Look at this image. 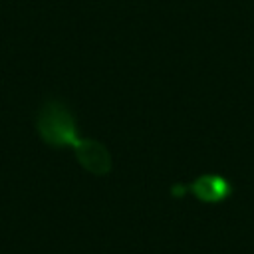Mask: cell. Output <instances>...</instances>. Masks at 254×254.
Listing matches in <instances>:
<instances>
[{"label": "cell", "mask_w": 254, "mask_h": 254, "mask_svg": "<svg viewBox=\"0 0 254 254\" xmlns=\"http://www.w3.org/2000/svg\"><path fill=\"white\" fill-rule=\"evenodd\" d=\"M36 131L50 147H73L79 139L77 123L71 109L58 99H48L36 113Z\"/></svg>", "instance_id": "6da1fadb"}, {"label": "cell", "mask_w": 254, "mask_h": 254, "mask_svg": "<svg viewBox=\"0 0 254 254\" xmlns=\"http://www.w3.org/2000/svg\"><path fill=\"white\" fill-rule=\"evenodd\" d=\"M71 149H73L75 161L81 165L83 171H87L95 177H103V175L111 173V169H113L111 153L107 151V147L103 143H99L95 139L79 137Z\"/></svg>", "instance_id": "7a4b0ae2"}, {"label": "cell", "mask_w": 254, "mask_h": 254, "mask_svg": "<svg viewBox=\"0 0 254 254\" xmlns=\"http://www.w3.org/2000/svg\"><path fill=\"white\" fill-rule=\"evenodd\" d=\"M189 190H190L200 202L216 204V202H222V200H226V198L230 196L232 187H230L228 179H224L222 175L204 173V175H198V177L189 185Z\"/></svg>", "instance_id": "3957f363"}, {"label": "cell", "mask_w": 254, "mask_h": 254, "mask_svg": "<svg viewBox=\"0 0 254 254\" xmlns=\"http://www.w3.org/2000/svg\"><path fill=\"white\" fill-rule=\"evenodd\" d=\"M185 190H187V187H181V185H177V187H173V190H171V192H173L177 198H181V196L185 194Z\"/></svg>", "instance_id": "277c9868"}]
</instances>
